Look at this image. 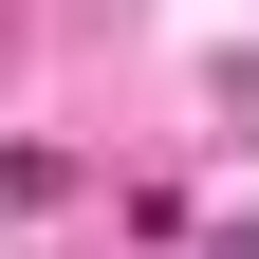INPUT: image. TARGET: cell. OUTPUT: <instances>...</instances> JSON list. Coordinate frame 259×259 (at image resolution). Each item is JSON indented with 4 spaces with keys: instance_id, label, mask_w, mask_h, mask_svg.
<instances>
[{
    "instance_id": "6da1fadb",
    "label": "cell",
    "mask_w": 259,
    "mask_h": 259,
    "mask_svg": "<svg viewBox=\"0 0 259 259\" xmlns=\"http://www.w3.org/2000/svg\"><path fill=\"white\" fill-rule=\"evenodd\" d=\"M37 204H74V167L56 148H0V222H37Z\"/></svg>"
}]
</instances>
